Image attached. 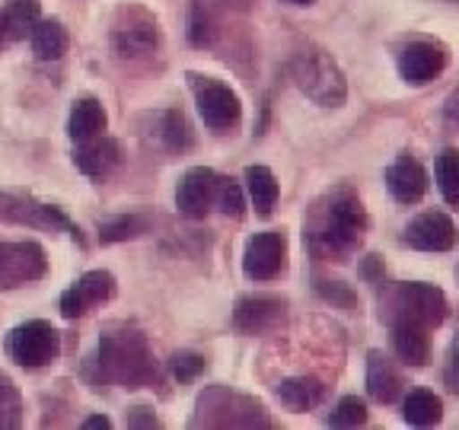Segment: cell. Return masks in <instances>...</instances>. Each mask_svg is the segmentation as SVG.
I'll return each mask as SVG.
<instances>
[{
  "mask_svg": "<svg viewBox=\"0 0 459 430\" xmlns=\"http://www.w3.org/2000/svg\"><path fill=\"white\" fill-rule=\"evenodd\" d=\"M367 233V211L360 198L351 188H338V192L325 194L309 217L307 227V243L316 258H335L344 262L351 252L360 249Z\"/></svg>",
  "mask_w": 459,
  "mask_h": 430,
  "instance_id": "6da1fadb",
  "label": "cell"
},
{
  "mask_svg": "<svg viewBox=\"0 0 459 430\" xmlns=\"http://www.w3.org/2000/svg\"><path fill=\"white\" fill-rule=\"evenodd\" d=\"M100 366L112 383L128 389L147 386L157 380L153 354L137 331H112L100 341Z\"/></svg>",
  "mask_w": 459,
  "mask_h": 430,
  "instance_id": "7a4b0ae2",
  "label": "cell"
},
{
  "mask_svg": "<svg viewBox=\"0 0 459 430\" xmlns=\"http://www.w3.org/2000/svg\"><path fill=\"white\" fill-rule=\"evenodd\" d=\"M290 80L297 83L300 93H307L316 106L335 108L348 96V83H344V73L338 71V64L325 55L323 48L307 45L290 57Z\"/></svg>",
  "mask_w": 459,
  "mask_h": 430,
  "instance_id": "3957f363",
  "label": "cell"
},
{
  "mask_svg": "<svg viewBox=\"0 0 459 430\" xmlns=\"http://www.w3.org/2000/svg\"><path fill=\"white\" fill-rule=\"evenodd\" d=\"M446 315H450V303H446L444 290L434 284H421V280L399 284L386 300L389 322H415L430 331L444 325Z\"/></svg>",
  "mask_w": 459,
  "mask_h": 430,
  "instance_id": "277c9868",
  "label": "cell"
},
{
  "mask_svg": "<svg viewBox=\"0 0 459 430\" xmlns=\"http://www.w3.org/2000/svg\"><path fill=\"white\" fill-rule=\"evenodd\" d=\"M192 80V93L198 102V112L204 118L211 131H230L237 128L239 118H243V106H239V96L230 90L227 83L214 77H201V73H188Z\"/></svg>",
  "mask_w": 459,
  "mask_h": 430,
  "instance_id": "5b68a950",
  "label": "cell"
},
{
  "mask_svg": "<svg viewBox=\"0 0 459 430\" xmlns=\"http://www.w3.org/2000/svg\"><path fill=\"white\" fill-rule=\"evenodd\" d=\"M7 354L20 366H29V370L48 366V364H55L57 354H61V335H57V329L51 322L32 319V322L10 331Z\"/></svg>",
  "mask_w": 459,
  "mask_h": 430,
  "instance_id": "8992f818",
  "label": "cell"
},
{
  "mask_svg": "<svg viewBox=\"0 0 459 430\" xmlns=\"http://www.w3.org/2000/svg\"><path fill=\"white\" fill-rule=\"evenodd\" d=\"M48 268L42 245L36 243H0V290L32 284Z\"/></svg>",
  "mask_w": 459,
  "mask_h": 430,
  "instance_id": "52a82bcc",
  "label": "cell"
},
{
  "mask_svg": "<svg viewBox=\"0 0 459 430\" xmlns=\"http://www.w3.org/2000/svg\"><path fill=\"white\" fill-rule=\"evenodd\" d=\"M446 64H450V48L440 42H430V39H418V42H409L399 51V73L411 86L430 83L446 71Z\"/></svg>",
  "mask_w": 459,
  "mask_h": 430,
  "instance_id": "ba28073f",
  "label": "cell"
},
{
  "mask_svg": "<svg viewBox=\"0 0 459 430\" xmlns=\"http://www.w3.org/2000/svg\"><path fill=\"white\" fill-rule=\"evenodd\" d=\"M217 188H221V176L208 166H195L182 176L179 188H176V208L188 220H204L208 211L217 204Z\"/></svg>",
  "mask_w": 459,
  "mask_h": 430,
  "instance_id": "9c48e42d",
  "label": "cell"
},
{
  "mask_svg": "<svg viewBox=\"0 0 459 430\" xmlns=\"http://www.w3.org/2000/svg\"><path fill=\"white\" fill-rule=\"evenodd\" d=\"M287 265V239L278 229H268V233H255V236L246 243L243 252V271L249 280H272L284 271Z\"/></svg>",
  "mask_w": 459,
  "mask_h": 430,
  "instance_id": "30bf717a",
  "label": "cell"
},
{
  "mask_svg": "<svg viewBox=\"0 0 459 430\" xmlns=\"http://www.w3.org/2000/svg\"><path fill=\"white\" fill-rule=\"evenodd\" d=\"M402 239H405V245L421 252H450L459 243V229L444 211H428V214H418L405 227Z\"/></svg>",
  "mask_w": 459,
  "mask_h": 430,
  "instance_id": "8fae6325",
  "label": "cell"
},
{
  "mask_svg": "<svg viewBox=\"0 0 459 430\" xmlns=\"http://www.w3.org/2000/svg\"><path fill=\"white\" fill-rule=\"evenodd\" d=\"M0 220L4 223H29V227H39V229H74L71 220H67L57 208L36 204L32 198L7 194V192H0Z\"/></svg>",
  "mask_w": 459,
  "mask_h": 430,
  "instance_id": "7c38bea8",
  "label": "cell"
},
{
  "mask_svg": "<svg viewBox=\"0 0 459 430\" xmlns=\"http://www.w3.org/2000/svg\"><path fill=\"white\" fill-rule=\"evenodd\" d=\"M115 297V278L108 271H90L77 280V284L61 297V313L65 319H77V315L90 313L100 303L112 300Z\"/></svg>",
  "mask_w": 459,
  "mask_h": 430,
  "instance_id": "4fadbf2b",
  "label": "cell"
},
{
  "mask_svg": "<svg viewBox=\"0 0 459 430\" xmlns=\"http://www.w3.org/2000/svg\"><path fill=\"white\" fill-rule=\"evenodd\" d=\"M284 322V300L278 297H243L233 309V325L246 335H265Z\"/></svg>",
  "mask_w": 459,
  "mask_h": 430,
  "instance_id": "5bb4252c",
  "label": "cell"
},
{
  "mask_svg": "<svg viewBox=\"0 0 459 430\" xmlns=\"http://www.w3.org/2000/svg\"><path fill=\"white\" fill-rule=\"evenodd\" d=\"M428 169L415 157H399L386 169V188L399 204H418L428 194Z\"/></svg>",
  "mask_w": 459,
  "mask_h": 430,
  "instance_id": "9a60e30c",
  "label": "cell"
},
{
  "mask_svg": "<svg viewBox=\"0 0 459 430\" xmlns=\"http://www.w3.org/2000/svg\"><path fill=\"white\" fill-rule=\"evenodd\" d=\"M157 45H160L157 22L147 13H141V10H134V13L128 16V26L115 29V48H118L122 57H143V55H151Z\"/></svg>",
  "mask_w": 459,
  "mask_h": 430,
  "instance_id": "2e32d148",
  "label": "cell"
},
{
  "mask_svg": "<svg viewBox=\"0 0 459 430\" xmlns=\"http://www.w3.org/2000/svg\"><path fill=\"white\" fill-rule=\"evenodd\" d=\"M402 389H405V380H402L399 366L383 351L367 354V392H370V399L380 405H393L402 395Z\"/></svg>",
  "mask_w": 459,
  "mask_h": 430,
  "instance_id": "e0dca14e",
  "label": "cell"
},
{
  "mask_svg": "<svg viewBox=\"0 0 459 430\" xmlns=\"http://www.w3.org/2000/svg\"><path fill=\"white\" fill-rule=\"evenodd\" d=\"M80 172L93 176V179H102L115 166L122 163V147L112 141V137H93V141H83V147L74 157Z\"/></svg>",
  "mask_w": 459,
  "mask_h": 430,
  "instance_id": "ac0fdd59",
  "label": "cell"
},
{
  "mask_svg": "<svg viewBox=\"0 0 459 430\" xmlns=\"http://www.w3.org/2000/svg\"><path fill=\"white\" fill-rule=\"evenodd\" d=\"M393 329V348L405 364L411 366H424L430 357V338L424 325L415 322H389Z\"/></svg>",
  "mask_w": 459,
  "mask_h": 430,
  "instance_id": "d6986e66",
  "label": "cell"
},
{
  "mask_svg": "<svg viewBox=\"0 0 459 430\" xmlns=\"http://www.w3.org/2000/svg\"><path fill=\"white\" fill-rule=\"evenodd\" d=\"M67 131H71V137L77 143L100 137L102 131H106V108L100 106V99H93V96H83V99L74 102Z\"/></svg>",
  "mask_w": 459,
  "mask_h": 430,
  "instance_id": "ffe728a7",
  "label": "cell"
},
{
  "mask_svg": "<svg viewBox=\"0 0 459 430\" xmlns=\"http://www.w3.org/2000/svg\"><path fill=\"white\" fill-rule=\"evenodd\" d=\"M246 192H249L252 208H255L258 217H268L278 204V179H274V172L268 166H249L246 169Z\"/></svg>",
  "mask_w": 459,
  "mask_h": 430,
  "instance_id": "44dd1931",
  "label": "cell"
},
{
  "mask_svg": "<svg viewBox=\"0 0 459 430\" xmlns=\"http://www.w3.org/2000/svg\"><path fill=\"white\" fill-rule=\"evenodd\" d=\"M440 415H444V401L430 389H411L402 401V417L411 427H430V424L440 421Z\"/></svg>",
  "mask_w": 459,
  "mask_h": 430,
  "instance_id": "7402d4cb",
  "label": "cell"
},
{
  "mask_svg": "<svg viewBox=\"0 0 459 430\" xmlns=\"http://www.w3.org/2000/svg\"><path fill=\"white\" fill-rule=\"evenodd\" d=\"M325 395V386L316 376H294L278 386V399L284 401L290 411H309L316 408Z\"/></svg>",
  "mask_w": 459,
  "mask_h": 430,
  "instance_id": "603a6c76",
  "label": "cell"
},
{
  "mask_svg": "<svg viewBox=\"0 0 459 430\" xmlns=\"http://www.w3.org/2000/svg\"><path fill=\"white\" fill-rule=\"evenodd\" d=\"M29 36H32V51H36L39 61H57L67 51V45H71L67 29L57 20H39Z\"/></svg>",
  "mask_w": 459,
  "mask_h": 430,
  "instance_id": "cb8c5ba5",
  "label": "cell"
},
{
  "mask_svg": "<svg viewBox=\"0 0 459 430\" xmlns=\"http://www.w3.org/2000/svg\"><path fill=\"white\" fill-rule=\"evenodd\" d=\"M221 36V16L211 0H192V13H188V42L204 48L214 45V39Z\"/></svg>",
  "mask_w": 459,
  "mask_h": 430,
  "instance_id": "d4e9b609",
  "label": "cell"
},
{
  "mask_svg": "<svg viewBox=\"0 0 459 430\" xmlns=\"http://www.w3.org/2000/svg\"><path fill=\"white\" fill-rule=\"evenodd\" d=\"M437 185L446 204L459 208V150L450 147L437 157Z\"/></svg>",
  "mask_w": 459,
  "mask_h": 430,
  "instance_id": "484cf974",
  "label": "cell"
},
{
  "mask_svg": "<svg viewBox=\"0 0 459 430\" xmlns=\"http://www.w3.org/2000/svg\"><path fill=\"white\" fill-rule=\"evenodd\" d=\"M39 22V4L32 0H20L10 10H4V29H7V39H22L26 32H32V26Z\"/></svg>",
  "mask_w": 459,
  "mask_h": 430,
  "instance_id": "4316f807",
  "label": "cell"
},
{
  "mask_svg": "<svg viewBox=\"0 0 459 430\" xmlns=\"http://www.w3.org/2000/svg\"><path fill=\"white\" fill-rule=\"evenodd\" d=\"M163 141H166V150L172 153H182L192 147V125L182 112H166L163 115Z\"/></svg>",
  "mask_w": 459,
  "mask_h": 430,
  "instance_id": "83f0119b",
  "label": "cell"
},
{
  "mask_svg": "<svg viewBox=\"0 0 459 430\" xmlns=\"http://www.w3.org/2000/svg\"><path fill=\"white\" fill-rule=\"evenodd\" d=\"M22 417V401L10 376L0 373V427H20Z\"/></svg>",
  "mask_w": 459,
  "mask_h": 430,
  "instance_id": "f1b7e54d",
  "label": "cell"
},
{
  "mask_svg": "<svg viewBox=\"0 0 459 430\" xmlns=\"http://www.w3.org/2000/svg\"><path fill=\"white\" fill-rule=\"evenodd\" d=\"M364 421H367V405L358 395H344L329 417L332 427H358V424H364Z\"/></svg>",
  "mask_w": 459,
  "mask_h": 430,
  "instance_id": "f546056e",
  "label": "cell"
},
{
  "mask_svg": "<svg viewBox=\"0 0 459 430\" xmlns=\"http://www.w3.org/2000/svg\"><path fill=\"white\" fill-rule=\"evenodd\" d=\"M141 233H147V220L143 217H122L102 227L100 239L102 243H122V239H137Z\"/></svg>",
  "mask_w": 459,
  "mask_h": 430,
  "instance_id": "4dcf8cb0",
  "label": "cell"
},
{
  "mask_svg": "<svg viewBox=\"0 0 459 430\" xmlns=\"http://www.w3.org/2000/svg\"><path fill=\"white\" fill-rule=\"evenodd\" d=\"M217 208L227 217H243L246 214V201H243V188L233 179H221V188H217Z\"/></svg>",
  "mask_w": 459,
  "mask_h": 430,
  "instance_id": "1f68e13d",
  "label": "cell"
},
{
  "mask_svg": "<svg viewBox=\"0 0 459 430\" xmlns=\"http://www.w3.org/2000/svg\"><path fill=\"white\" fill-rule=\"evenodd\" d=\"M172 373H176L179 383H192L198 373H204V357H198L192 351H179L172 357Z\"/></svg>",
  "mask_w": 459,
  "mask_h": 430,
  "instance_id": "d6a6232c",
  "label": "cell"
},
{
  "mask_svg": "<svg viewBox=\"0 0 459 430\" xmlns=\"http://www.w3.org/2000/svg\"><path fill=\"white\" fill-rule=\"evenodd\" d=\"M319 290H323L325 300L338 303V306L348 309V313H351V309L358 306V297H354L351 290H348V287L342 284V280H319Z\"/></svg>",
  "mask_w": 459,
  "mask_h": 430,
  "instance_id": "836d02e7",
  "label": "cell"
},
{
  "mask_svg": "<svg viewBox=\"0 0 459 430\" xmlns=\"http://www.w3.org/2000/svg\"><path fill=\"white\" fill-rule=\"evenodd\" d=\"M444 383L453 389V392H459V335L453 338L450 344V354H446V370H444Z\"/></svg>",
  "mask_w": 459,
  "mask_h": 430,
  "instance_id": "e575fe53",
  "label": "cell"
},
{
  "mask_svg": "<svg viewBox=\"0 0 459 430\" xmlns=\"http://www.w3.org/2000/svg\"><path fill=\"white\" fill-rule=\"evenodd\" d=\"M83 427H102V430H106L108 427V417H100V415H96V417H86Z\"/></svg>",
  "mask_w": 459,
  "mask_h": 430,
  "instance_id": "d590c367",
  "label": "cell"
},
{
  "mask_svg": "<svg viewBox=\"0 0 459 430\" xmlns=\"http://www.w3.org/2000/svg\"><path fill=\"white\" fill-rule=\"evenodd\" d=\"M450 115H453V122L459 125V93H456V96H453V99H450Z\"/></svg>",
  "mask_w": 459,
  "mask_h": 430,
  "instance_id": "8d00e7d4",
  "label": "cell"
},
{
  "mask_svg": "<svg viewBox=\"0 0 459 430\" xmlns=\"http://www.w3.org/2000/svg\"><path fill=\"white\" fill-rule=\"evenodd\" d=\"M284 4H290V7H309V4H316V0H284Z\"/></svg>",
  "mask_w": 459,
  "mask_h": 430,
  "instance_id": "74e56055",
  "label": "cell"
},
{
  "mask_svg": "<svg viewBox=\"0 0 459 430\" xmlns=\"http://www.w3.org/2000/svg\"><path fill=\"white\" fill-rule=\"evenodd\" d=\"M7 42V29H4V13H0V45Z\"/></svg>",
  "mask_w": 459,
  "mask_h": 430,
  "instance_id": "f35d334b",
  "label": "cell"
},
{
  "mask_svg": "<svg viewBox=\"0 0 459 430\" xmlns=\"http://www.w3.org/2000/svg\"><path fill=\"white\" fill-rule=\"evenodd\" d=\"M230 4H237L239 10H246V7H249V0H230Z\"/></svg>",
  "mask_w": 459,
  "mask_h": 430,
  "instance_id": "ab89813d",
  "label": "cell"
}]
</instances>
